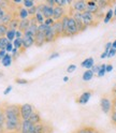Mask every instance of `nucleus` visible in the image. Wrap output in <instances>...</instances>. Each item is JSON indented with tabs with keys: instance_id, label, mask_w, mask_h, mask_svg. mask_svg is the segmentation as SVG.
<instances>
[{
	"instance_id": "obj_1",
	"label": "nucleus",
	"mask_w": 116,
	"mask_h": 133,
	"mask_svg": "<svg viewBox=\"0 0 116 133\" xmlns=\"http://www.w3.org/2000/svg\"><path fill=\"white\" fill-rule=\"evenodd\" d=\"M3 114H4L5 120L20 122V118H21L20 105H8L3 110Z\"/></svg>"
},
{
	"instance_id": "obj_2",
	"label": "nucleus",
	"mask_w": 116,
	"mask_h": 133,
	"mask_svg": "<svg viewBox=\"0 0 116 133\" xmlns=\"http://www.w3.org/2000/svg\"><path fill=\"white\" fill-rule=\"evenodd\" d=\"M35 112L34 106L29 103H25L20 106V113H21V118L23 120H28L31 114Z\"/></svg>"
},
{
	"instance_id": "obj_3",
	"label": "nucleus",
	"mask_w": 116,
	"mask_h": 133,
	"mask_svg": "<svg viewBox=\"0 0 116 133\" xmlns=\"http://www.w3.org/2000/svg\"><path fill=\"white\" fill-rule=\"evenodd\" d=\"M100 109L102 110V112L104 114H110L112 113V110H113V106H112V100L106 97V96H103L101 99H100Z\"/></svg>"
},
{
	"instance_id": "obj_4",
	"label": "nucleus",
	"mask_w": 116,
	"mask_h": 133,
	"mask_svg": "<svg viewBox=\"0 0 116 133\" xmlns=\"http://www.w3.org/2000/svg\"><path fill=\"white\" fill-rule=\"evenodd\" d=\"M79 33V30H78V27H76V22L73 17L69 18V23H68V28L66 30V33H65V37H72V36H75Z\"/></svg>"
},
{
	"instance_id": "obj_5",
	"label": "nucleus",
	"mask_w": 116,
	"mask_h": 133,
	"mask_svg": "<svg viewBox=\"0 0 116 133\" xmlns=\"http://www.w3.org/2000/svg\"><path fill=\"white\" fill-rule=\"evenodd\" d=\"M95 15L89 13V12H83L82 13V23L85 25L86 27H89L95 24Z\"/></svg>"
},
{
	"instance_id": "obj_6",
	"label": "nucleus",
	"mask_w": 116,
	"mask_h": 133,
	"mask_svg": "<svg viewBox=\"0 0 116 133\" xmlns=\"http://www.w3.org/2000/svg\"><path fill=\"white\" fill-rule=\"evenodd\" d=\"M72 11L74 12H79V13H83L86 11V1L84 0H78V1H74L72 3Z\"/></svg>"
},
{
	"instance_id": "obj_7",
	"label": "nucleus",
	"mask_w": 116,
	"mask_h": 133,
	"mask_svg": "<svg viewBox=\"0 0 116 133\" xmlns=\"http://www.w3.org/2000/svg\"><path fill=\"white\" fill-rule=\"evenodd\" d=\"M66 15V9L65 8H61V6H57L55 5L54 6V14H53V19L55 22H58V21H61V18Z\"/></svg>"
},
{
	"instance_id": "obj_8",
	"label": "nucleus",
	"mask_w": 116,
	"mask_h": 133,
	"mask_svg": "<svg viewBox=\"0 0 116 133\" xmlns=\"http://www.w3.org/2000/svg\"><path fill=\"white\" fill-rule=\"evenodd\" d=\"M22 40H23V51H25V49H28L32 45H35V38L34 37L24 35Z\"/></svg>"
},
{
	"instance_id": "obj_9",
	"label": "nucleus",
	"mask_w": 116,
	"mask_h": 133,
	"mask_svg": "<svg viewBox=\"0 0 116 133\" xmlns=\"http://www.w3.org/2000/svg\"><path fill=\"white\" fill-rule=\"evenodd\" d=\"M57 38L58 37L56 35L55 30L53 29V27L48 28L46 30V32H45V43H52V42H54V41H56Z\"/></svg>"
},
{
	"instance_id": "obj_10",
	"label": "nucleus",
	"mask_w": 116,
	"mask_h": 133,
	"mask_svg": "<svg viewBox=\"0 0 116 133\" xmlns=\"http://www.w3.org/2000/svg\"><path fill=\"white\" fill-rule=\"evenodd\" d=\"M92 98V91H84L78 99H76V102L79 104H83V105H85L88 103L89 101V99Z\"/></svg>"
},
{
	"instance_id": "obj_11",
	"label": "nucleus",
	"mask_w": 116,
	"mask_h": 133,
	"mask_svg": "<svg viewBox=\"0 0 116 133\" xmlns=\"http://www.w3.org/2000/svg\"><path fill=\"white\" fill-rule=\"evenodd\" d=\"M99 11V8L97 5L96 1H87L86 2V12H89L92 14H97Z\"/></svg>"
},
{
	"instance_id": "obj_12",
	"label": "nucleus",
	"mask_w": 116,
	"mask_h": 133,
	"mask_svg": "<svg viewBox=\"0 0 116 133\" xmlns=\"http://www.w3.org/2000/svg\"><path fill=\"white\" fill-rule=\"evenodd\" d=\"M45 43V33L43 32H38L35 36V45L37 46H42Z\"/></svg>"
},
{
	"instance_id": "obj_13",
	"label": "nucleus",
	"mask_w": 116,
	"mask_h": 133,
	"mask_svg": "<svg viewBox=\"0 0 116 133\" xmlns=\"http://www.w3.org/2000/svg\"><path fill=\"white\" fill-rule=\"evenodd\" d=\"M95 65V59L93 57H88L86 58L85 60H83V62L81 63V66L82 68H85L87 70H90Z\"/></svg>"
},
{
	"instance_id": "obj_14",
	"label": "nucleus",
	"mask_w": 116,
	"mask_h": 133,
	"mask_svg": "<svg viewBox=\"0 0 116 133\" xmlns=\"http://www.w3.org/2000/svg\"><path fill=\"white\" fill-rule=\"evenodd\" d=\"M42 14L44 16V18H53V14H54V8L52 6H48L44 3V8H43V11Z\"/></svg>"
},
{
	"instance_id": "obj_15",
	"label": "nucleus",
	"mask_w": 116,
	"mask_h": 133,
	"mask_svg": "<svg viewBox=\"0 0 116 133\" xmlns=\"http://www.w3.org/2000/svg\"><path fill=\"white\" fill-rule=\"evenodd\" d=\"M100 132H101V131L97 130V129L94 128V127L87 126V127H82V128L78 129L75 133H100Z\"/></svg>"
},
{
	"instance_id": "obj_16",
	"label": "nucleus",
	"mask_w": 116,
	"mask_h": 133,
	"mask_svg": "<svg viewBox=\"0 0 116 133\" xmlns=\"http://www.w3.org/2000/svg\"><path fill=\"white\" fill-rule=\"evenodd\" d=\"M34 127H35V124H32L29 120H23V122H22V133H28Z\"/></svg>"
},
{
	"instance_id": "obj_17",
	"label": "nucleus",
	"mask_w": 116,
	"mask_h": 133,
	"mask_svg": "<svg viewBox=\"0 0 116 133\" xmlns=\"http://www.w3.org/2000/svg\"><path fill=\"white\" fill-rule=\"evenodd\" d=\"M32 124H38V123H41V116H40V114L38 113V112H34L31 114V116L29 117V119H28Z\"/></svg>"
},
{
	"instance_id": "obj_18",
	"label": "nucleus",
	"mask_w": 116,
	"mask_h": 133,
	"mask_svg": "<svg viewBox=\"0 0 116 133\" xmlns=\"http://www.w3.org/2000/svg\"><path fill=\"white\" fill-rule=\"evenodd\" d=\"M12 61H13V58H12V55L10 54H5V56L1 59V63L3 66H5V68H8V66H10L12 64Z\"/></svg>"
},
{
	"instance_id": "obj_19",
	"label": "nucleus",
	"mask_w": 116,
	"mask_h": 133,
	"mask_svg": "<svg viewBox=\"0 0 116 133\" xmlns=\"http://www.w3.org/2000/svg\"><path fill=\"white\" fill-rule=\"evenodd\" d=\"M29 18V14H28V10L26 9V8H20L18 10V19L20 21H23V19H27Z\"/></svg>"
},
{
	"instance_id": "obj_20",
	"label": "nucleus",
	"mask_w": 116,
	"mask_h": 133,
	"mask_svg": "<svg viewBox=\"0 0 116 133\" xmlns=\"http://www.w3.org/2000/svg\"><path fill=\"white\" fill-rule=\"evenodd\" d=\"M30 26V18H27V19H23V21H20V26H18V30L21 31H26Z\"/></svg>"
},
{
	"instance_id": "obj_21",
	"label": "nucleus",
	"mask_w": 116,
	"mask_h": 133,
	"mask_svg": "<svg viewBox=\"0 0 116 133\" xmlns=\"http://www.w3.org/2000/svg\"><path fill=\"white\" fill-rule=\"evenodd\" d=\"M13 18H14V17H13V14H12V13L5 12V14H4L3 17H2V19H1V22H0V24H3V25H5V26H8V25L10 24V22H11Z\"/></svg>"
},
{
	"instance_id": "obj_22",
	"label": "nucleus",
	"mask_w": 116,
	"mask_h": 133,
	"mask_svg": "<svg viewBox=\"0 0 116 133\" xmlns=\"http://www.w3.org/2000/svg\"><path fill=\"white\" fill-rule=\"evenodd\" d=\"M113 17H114V11H113L112 8H110V9L107 10V12L105 13V15H104L103 23H104V24H109V23L113 19Z\"/></svg>"
},
{
	"instance_id": "obj_23",
	"label": "nucleus",
	"mask_w": 116,
	"mask_h": 133,
	"mask_svg": "<svg viewBox=\"0 0 116 133\" xmlns=\"http://www.w3.org/2000/svg\"><path fill=\"white\" fill-rule=\"evenodd\" d=\"M4 126H5L7 130H9V131H14V130H16V129L18 128L20 122H13V121H8V120H5Z\"/></svg>"
},
{
	"instance_id": "obj_24",
	"label": "nucleus",
	"mask_w": 116,
	"mask_h": 133,
	"mask_svg": "<svg viewBox=\"0 0 116 133\" xmlns=\"http://www.w3.org/2000/svg\"><path fill=\"white\" fill-rule=\"evenodd\" d=\"M94 76H95V74L93 73L92 70H86L84 73H83L82 78H83V81H84V82H89V81L93 79Z\"/></svg>"
},
{
	"instance_id": "obj_25",
	"label": "nucleus",
	"mask_w": 116,
	"mask_h": 133,
	"mask_svg": "<svg viewBox=\"0 0 116 133\" xmlns=\"http://www.w3.org/2000/svg\"><path fill=\"white\" fill-rule=\"evenodd\" d=\"M18 26H20V19L17 17H14L10 24L8 25V27H9V29H13V30H17L18 29Z\"/></svg>"
},
{
	"instance_id": "obj_26",
	"label": "nucleus",
	"mask_w": 116,
	"mask_h": 133,
	"mask_svg": "<svg viewBox=\"0 0 116 133\" xmlns=\"http://www.w3.org/2000/svg\"><path fill=\"white\" fill-rule=\"evenodd\" d=\"M15 31L16 30H13V29H8L7 33H5V38L8 39L9 42H13L15 40Z\"/></svg>"
},
{
	"instance_id": "obj_27",
	"label": "nucleus",
	"mask_w": 116,
	"mask_h": 133,
	"mask_svg": "<svg viewBox=\"0 0 116 133\" xmlns=\"http://www.w3.org/2000/svg\"><path fill=\"white\" fill-rule=\"evenodd\" d=\"M35 17V19H36V22L38 23V25H41V24H43L44 23V21H45V18H44V16H43V14L41 13V12H37V14L34 16Z\"/></svg>"
},
{
	"instance_id": "obj_28",
	"label": "nucleus",
	"mask_w": 116,
	"mask_h": 133,
	"mask_svg": "<svg viewBox=\"0 0 116 133\" xmlns=\"http://www.w3.org/2000/svg\"><path fill=\"white\" fill-rule=\"evenodd\" d=\"M12 43H13L14 48H17V49H23V40H22V39H15Z\"/></svg>"
},
{
	"instance_id": "obj_29",
	"label": "nucleus",
	"mask_w": 116,
	"mask_h": 133,
	"mask_svg": "<svg viewBox=\"0 0 116 133\" xmlns=\"http://www.w3.org/2000/svg\"><path fill=\"white\" fill-rule=\"evenodd\" d=\"M105 66H106V64L105 63H102L101 65H100V68H99V71H98V77H103L104 75H105Z\"/></svg>"
},
{
	"instance_id": "obj_30",
	"label": "nucleus",
	"mask_w": 116,
	"mask_h": 133,
	"mask_svg": "<svg viewBox=\"0 0 116 133\" xmlns=\"http://www.w3.org/2000/svg\"><path fill=\"white\" fill-rule=\"evenodd\" d=\"M8 43H9V41H8V39L5 37L0 38V51H2V49L5 51V46H7Z\"/></svg>"
},
{
	"instance_id": "obj_31",
	"label": "nucleus",
	"mask_w": 116,
	"mask_h": 133,
	"mask_svg": "<svg viewBox=\"0 0 116 133\" xmlns=\"http://www.w3.org/2000/svg\"><path fill=\"white\" fill-rule=\"evenodd\" d=\"M23 5L24 8H26V9H30V8H32L35 5V1H32V0H24L23 1Z\"/></svg>"
},
{
	"instance_id": "obj_32",
	"label": "nucleus",
	"mask_w": 116,
	"mask_h": 133,
	"mask_svg": "<svg viewBox=\"0 0 116 133\" xmlns=\"http://www.w3.org/2000/svg\"><path fill=\"white\" fill-rule=\"evenodd\" d=\"M8 29H9L8 26H5V25H3V24H0V38L5 37V33H7Z\"/></svg>"
},
{
	"instance_id": "obj_33",
	"label": "nucleus",
	"mask_w": 116,
	"mask_h": 133,
	"mask_svg": "<svg viewBox=\"0 0 116 133\" xmlns=\"http://www.w3.org/2000/svg\"><path fill=\"white\" fill-rule=\"evenodd\" d=\"M37 12H38V9H37V5L35 4L32 8H30V9H28V14H29V16H35L36 14H37Z\"/></svg>"
},
{
	"instance_id": "obj_34",
	"label": "nucleus",
	"mask_w": 116,
	"mask_h": 133,
	"mask_svg": "<svg viewBox=\"0 0 116 133\" xmlns=\"http://www.w3.org/2000/svg\"><path fill=\"white\" fill-rule=\"evenodd\" d=\"M43 24L46 25V26H48V27H53V25L55 24V21L53 18H45Z\"/></svg>"
},
{
	"instance_id": "obj_35",
	"label": "nucleus",
	"mask_w": 116,
	"mask_h": 133,
	"mask_svg": "<svg viewBox=\"0 0 116 133\" xmlns=\"http://www.w3.org/2000/svg\"><path fill=\"white\" fill-rule=\"evenodd\" d=\"M15 83L16 84H18V85H26V84H28V81L24 79V78H16Z\"/></svg>"
},
{
	"instance_id": "obj_36",
	"label": "nucleus",
	"mask_w": 116,
	"mask_h": 133,
	"mask_svg": "<svg viewBox=\"0 0 116 133\" xmlns=\"http://www.w3.org/2000/svg\"><path fill=\"white\" fill-rule=\"evenodd\" d=\"M14 48V46H13V43L12 42H9L7 44V46H5V52L8 53V54H10L11 52H12V49Z\"/></svg>"
},
{
	"instance_id": "obj_37",
	"label": "nucleus",
	"mask_w": 116,
	"mask_h": 133,
	"mask_svg": "<svg viewBox=\"0 0 116 133\" xmlns=\"http://www.w3.org/2000/svg\"><path fill=\"white\" fill-rule=\"evenodd\" d=\"M111 122L116 126V111H112L111 113Z\"/></svg>"
},
{
	"instance_id": "obj_38",
	"label": "nucleus",
	"mask_w": 116,
	"mask_h": 133,
	"mask_svg": "<svg viewBox=\"0 0 116 133\" xmlns=\"http://www.w3.org/2000/svg\"><path fill=\"white\" fill-rule=\"evenodd\" d=\"M75 70H76V65L75 64H70V65H68V68H67V72L68 73H73Z\"/></svg>"
},
{
	"instance_id": "obj_39",
	"label": "nucleus",
	"mask_w": 116,
	"mask_h": 133,
	"mask_svg": "<svg viewBox=\"0 0 116 133\" xmlns=\"http://www.w3.org/2000/svg\"><path fill=\"white\" fill-rule=\"evenodd\" d=\"M116 55V49L115 48H111L109 52H107V57L106 58H112Z\"/></svg>"
},
{
	"instance_id": "obj_40",
	"label": "nucleus",
	"mask_w": 116,
	"mask_h": 133,
	"mask_svg": "<svg viewBox=\"0 0 116 133\" xmlns=\"http://www.w3.org/2000/svg\"><path fill=\"white\" fill-rule=\"evenodd\" d=\"M23 36H24V32H23V31H21V30H18V29L15 31V39H22Z\"/></svg>"
},
{
	"instance_id": "obj_41",
	"label": "nucleus",
	"mask_w": 116,
	"mask_h": 133,
	"mask_svg": "<svg viewBox=\"0 0 116 133\" xmlns=\"http://www.w3.org/2000/svg\"><path fill=\"white\" fill-rule=\"evenodd\" d=\"M11 54H12V58H16V57L20 55V49H17V48H13V49H12V52H11Z\"/></svg>"
},
{
	"instance_id": "obj_42",
	"label": "nucleus",
	"mask_w": 116,
	"mask_h": 133,
	"mask_svg": "<svg viewBox=\"0 0 116 133\" xmlns=\"http://www.w3.org/2000/svg\"><path fill=\"white\" fill-rule=\"evenodd\" d=\"M112 71H113V64H111V63L106 64V66H105V72H106V73H110V72H112Z\"/></svg>"
},
{
	"instance_id": "obj_43",
	"label": "nucleus",
	"mask_w": 116,
	"mask_h": 133,
	"mask_svg": "<svg viewBox=\"0 0 116 133\" xmlns=\"http://www.w3.org/2000/svg\"><path fill=\"white\" fill-rule=\"evenodd\" d=\"M8 5H9V2H7V1H1L0 0V8L3 10H5V8H8Z\"/></svg>"
},
{
	"instance_id": "obj_44",
	"label": "nucleus",
	"mask_w": 116,
	"mask_h": 133,
	"mask_svg": "<svg viewBox=\"0 0 116 133\" xmlns=\"http://www.w3.org/2000/svg\"><path fill=\"white\" fill-rule=\"evenodd\" d=\"M99 68H100V65H96V64H95V65H94V66H93V68H92V69H90V70H92V71H93V73H94V74H98Z\"/></svg>"
},
{
	"instance_id": "obj_45",
	"label": "nucleus",
	"mask_w": 116,
	"mask_h": 133,
	"mask_svg": "<svg viewBox=\"0 0 116 133\" xmlns=\"http://www.w3.org/2000/svg\"><path fill=\"white\" fill-rule=\"evenodd\" d=\"M11 91H12V86H8V87L4 89V91H3V95H5V96L9 95Z\"/></svg>"
},
{
	"instance_id": "obj_46",
	"label": "nucleus",
	"mask_w": 116,
	"mask_h": 133,
	"mask_svg": "<svg viewBox=\"0 0 116 133\" xmlns=\"http://www.w3.org/2000/svg\"><path fill=\"white\" fill-rule=\"evenodd\" d=\"M111 48H112V42H107V43L105 44V46H104V51L109 52Z\"/></svg>"
},
{
	"instance_id": "obj_47",
	"label": "nucleus",
	"mask_w": 116,
	"mask_h": 133,
	"mask_svg": "<svg viewBox=\"0 0 116 133\" xmlns=\"http://www.w3.org/2000/svg\"><path fill=\"white\" fill-rule=\"evenodd\" d=\"M58 57H59V53H53L51 56L48 57V59L52 60V59H55V58H58Z\"/></svg>"
},
{
	"instance_id": "obj_48",
	"label": "nucleus",
	"mask_w": 116,
	"mask_h": 133,
	"mask_svg": "<svg viewBox=\"0 0 116 133\" xmlns=\"http://www.w3.org/2000/svg\"><path fill=\"white\" fill-rule=\"evenodd\" d=\"M112 106H113V110L112 111H116V97H114L112 99Z\"/></svg>"
},
{
	"instance_id": "obj_49",
	"label": "nucleus",
	"mask_w": 116,
	"mask_h": 133,
	"mask_svg": "<svg viewBox=\"0 0 116 133\" xmlns=\"http://www.w3.org/2000/svg\"><path fill=\"white\" fill-rule=\"evenodd\" d=\"M5 10H3V9H1V8H0V22H1V19H2V17L4 16V14H5Z\"/></svg>"
},
{
	"instance_id": "obj_50",
	"label": "nucleus",
	"mask_w": 116,
	"mask_h": 133,
	"mask_svg": "<svg viewBox=\"0 0 116 133\" xmlns=\"http://www.w3.org/2000/svg\"><path fill=\"white\" fill-rule=\"evenodd\" d=\"M5 54H7V52L4 51V49H2V51H0V60H1L2 58L5 56Z\"/></svg>"
},
{
	"instance_id": "obj_51",
	"label": "nucleus",
	"mask_w": 116,
	"mask_h": 133,
	"mask_svg": "<svg viewBox=\"0 0 116 133\" xmlns=\"http://www.w3.org/2000/svg\"><path fill=\"white\" fill-rule=\"evenodd\" d=\"M100 57H101V59H104V58H106V57H107V52H106V51H104V52L100 55Z\"/></svg>"
},
{
	"instance_id": "obj_52",
	"label": "nucleus",
	"mask_w": 116,
	"mask_h": 133,
	"mask_svg": "<svg viewBox=\"0 0 116 133\" xmlns=\"http://www.w3.org/2000/svg\"><path fill=\"white\" fill-rule=\"evenodd\" d=\"M112 94L114 95V97H116V84L114 85V87H113V89H112Z\"/></svg>"
},
{
	"instance_id": "obj_53",
	"label": "nucleus",
	"mask_w": 116,
	"mask_h": 133,
	"mask_svg": "<svg viewBox=\"0 0 116 133\" xmlns=\"http://www.w3.org/2000/svg\"><path fill=\"white\" fill-rule=\"evenodd\" d=\"M62 81H63L65 83H67V82H69V76H65V77L62 78Z\"/></svg>"
},
{
	"instance_id": "obj_54",
	"label": "nucleus",
	"mask_w": 116,
	"mask_h": 133,
	"mask_svg": "<svg viewBox=\"0 0 116 133\" xmlns=\"http://www.w3.org/2000/svg\"><path fill=\"white\" fill-rule=\"evenodd\" d=\"M112 48H115L116 49V40L114 41V42H112Z\"/></svg>"
},
{
	"instance_id": "obj_55",
	"label": "nucleus",
	"mask_w": 116,
	"mask_h": 133,
	"mask_svg": "<svg viewBox=\"0 0 116 133\" xmlns=\"http://www.w3.org/2000/svg\"><path fill=\"white\" fill-rule=\"evenodd\" d=\"M13 3H23L22 0H15V1H13Z\"/></svg>"
},
{
	"instance_id": "obj_56",
	"label": "nucleus",
	"mask_w": 116,
	"mask_h": 133,
	"mask_svg": "<svg viewBox=\"0 0 116 133\" xmlns=\"http://www.w3.org/2000/svg\"><path fill=\"white\" fill-rule=\"evenodd\" d=\"M113 11H114V16H115V17H116V5H115V8H114V9H113Z\"/></svg>"
},
{
	"instance_id": "obj_57",
	"label": "nucleus",
	"mask_w": 116,
	"mask_h": 133,
	"mask_svg": "<svg viewBox=\"0 0 116 133\" xmlns=\"http://www.w3.org/2000/svg\"><path fill=\"white\" fill-rule=\"evenodd\" d=\"M2 113H3V110H2V109H1V107H0V115H1V114H2Z\"/></svg>"
},
{
	"instance_id": "obj_58",
	"label": "nucleus",
	"mask_w": 116,
	"mask_h": 133,
	"mask_svg": "<svg viewBox=\"0 0 116 133\" xmlns=\"http://www.w3.org/2000/svg\"><path fill=\"white\" fill-rule=\"evenodd\" d=\"M100 133H102V132H100Z\"/></svg>"
},
{
	"instance_id": "obj_59",
	"label": "nucleus",
	"mask_w": 116,
	"mask_h": 133,
	"mask_svg": "<svg viewBox=\"0 0 116 133\" xmlns=\"http://www.w3.org/2000/svg\"><path fill=\"white\" fill-rule=\"evenodd\" d=\"M115 127H116V126H115Z\"/></svg>"
}]
</instances>
